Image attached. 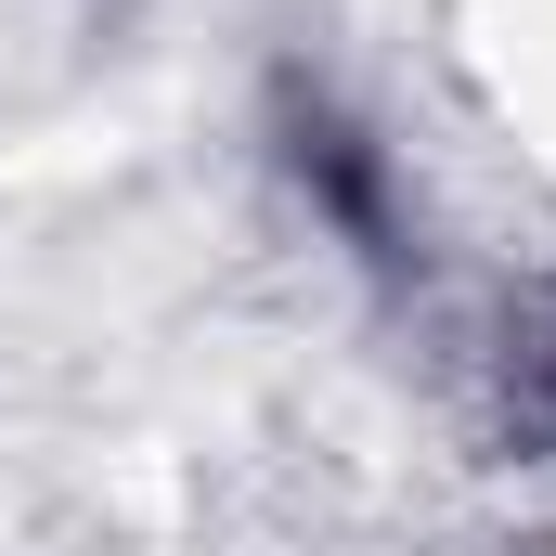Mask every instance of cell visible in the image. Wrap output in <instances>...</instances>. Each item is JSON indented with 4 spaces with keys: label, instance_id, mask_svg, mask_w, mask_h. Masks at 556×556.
Wrapping results in <instances>:
<instances>
[{
    "label": "cell",
    "instance_id": "cell-1",
    "mask_svg": "<svg viewBox=\"0 0 556 556\" xmlns=\"http://www.w3.org/2000/svg\"><path fill=\"white\" fill-rule=\"evenodd\" d=\"M298 181H324V207H337L350 233H389V207H376V168H363V142H350V130H298Z\"/></svg>",
    "mask_w": 556,
    "mask_h": 556
}]
</instances>
